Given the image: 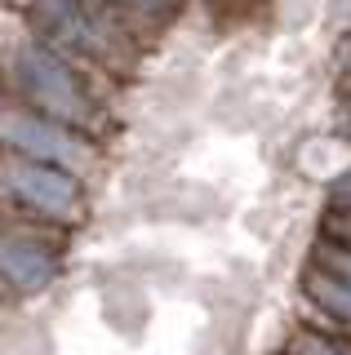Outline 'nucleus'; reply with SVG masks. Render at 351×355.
I'll use <instances>...</instances> for the list:
<instances>
[{
	"label": "nucleus",
	"instance_id": "f257e3e1",
	"mask_svg": "<svg viewBox=\"0 0 351 355\" xmlns=\"http://www.w3.org/2000/svg\"><path fill=\"white\" fill-rule=\"evenodd\" d=\"M112 76H94L71 58H62L58 49L40 40H18L5 58V85L14 94V107H27L36 116H49L58 125L98 142L107 116V94H112Z\"/></svg>",
	"mask_w": 351,
	"mask_h": 355
},
{
	"label": "nucleus",
	"instance_id": "f03ea898",
	"mask_svg": "<svg viewBox=\"0 0 351 355\" xmlns=\"http://www.w3.org/2000/svg\"><path fill=\"white\" fill-rule=\"evenodd\" d=\"M0 200L40 227H76V218L85 214V178L0 151Z\"/></svg>",
	"mask_w": 351,
	"mask_h": 355
},
{
	"label": "nucleus",
	"instance_id": "7ed1b4c3",
	"mask_svg": "<svg viewBox=\"0 0 351 355\" xmlns=\"http://www.w3.org/2000/svg\"><path fill=\"white\" fill-rule=\"evenodd\" d=\"M0 151L53 164V169H67L76 178H85L98 160L94 138H85V133L58 125V120H49V116H36V111H27V107H9L5 116H0Z\"/></svg>",
	"mask_w": 351,
	"mask_h": 355
},
{
	"label": "nucleus",
	"instance_id": "20e7f679",
	"mask_svg": "<svg viewBox=\"0 0 351 355\" xmlns=\"http://www.w3.org/2000/svg\"><path fill=\"white\" fill-rule=\"evenodd\" d=\"M62 249L45 227H0V288L18 297H36L58 280Z\"/></svg>",
	"mask_w": 351,
	"mask_h": 355
},
{
	"label": "nucleus",
	"instance_id": "39448f33",
	"mask_svg": "<svg viewBox=\"0 0 351 355\" xmlns=\"http://www.w3.org/2000/svg\"><path fill=\"white\" fill-rule=\"evenodd\" d=\"M284 355H351V333H338L320 320H311L307 329H293Z\"/></svg>",
	"mask_w": 351,
	"mask_h": 355
},
{
	"label": "nucleus",
	"instance_id": "423d86ee",
	"mask_svg": "<svg viewBox=\"0 0 351 355\" xmlns=\"http://www.w3.org/2000/svg\"><path fill=\"white\" fill-rule=\"evenodd\" d=\"M325 209H334V214H347L351 218V164L343 173H334V182H329V205Z\"/></svg>",
	"mask_w": 351,
	"mask_h": 355
},
{
	"label": "nucleus",
	"instance_id": "0eeeda50",
	"mask_svg": "<svg viewBox=\"0 0 351 355\" xmlns=\"http://www.w3.org/2000/svg\"><path fill=\"white\" fill-rule=\"evenodd\" d=\"M14 107V94H9V85H5V71H0V116Z\"/></svg>",
	"mask_w": 351,
	"mask_h": 355
}]
</instances>
